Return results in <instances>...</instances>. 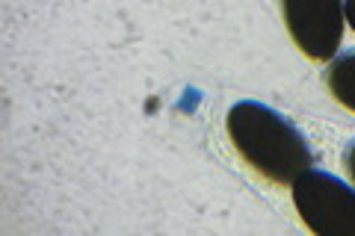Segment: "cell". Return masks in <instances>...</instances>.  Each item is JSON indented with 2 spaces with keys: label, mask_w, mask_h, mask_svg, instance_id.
Listing matches in <instances>:
<instances>
[{
  "label": "cell",
  "mask_w": 355,
  "mask_h": 236,
  "mask_svg": "<svg viewBox=\"0 0 355 236\" xmlns=\"http://www.w3.org/2000/svg\"><path fill=\"white\" fill-rule=\"evenodd\" d=\"M225 127L237 154L270 183L293 186L296 177L314 165V154L302 133L258 100H240L231 107Z\"/></svg>",
  "instance_id": "obj_1"
},
{
  "label": "cell",
  "mask_w": 355,
  "mask_h": 236,
  "mask_svg": "<svg viewBox=\"0 0 355 236\" xmlns=\"http://www.w3.org/2000/svg\"><path fill=\"white\" fill-rule=\"evenodd\" d=\"M293 204L308 230L320 236H355V189L340 177L308 168L293 183Z\"/></svg>",
  "instance_id": "obj_2"
},
{
  "label": "cell",
  "mask_w": 355,
  "mask_h": 236,
  "mask_svg": "<svg viewBox=\"0 0 355 236\" xmlns=\"http://www.w3.org/2000/svg\"><path fill=\"white\" fill-rule=\"evenodd\" d=\"M284 24L308 60L326 62L343 36V0H282Z\"/></svg>",
  "instance_id": "obj_3"
},
{
  "label": "cell",
  "mask_w": 355,
  "mask_h": 236,
  "mask_svg": "<svg viewBox=\"0 0 355 236\" xmlns=\"http://www.w3.org/2000/svg\"><path fill=\"white\" fill-rule=\"evenodd\" d=\"M326 86L347 109L355 112V51L340 53L338 60L329 62L326 69Z\"/></svg>",
  "instance_id": "obj_4"
},
{
  "label": "cell",
  "mask_w": 355,
  "mask_h": 236,
  "mask_svg": "<svg viewBox=\"0 0 355 236\" xmlns=\"http://www.w3.org/2000/svg\"><path fill=\"white\" fill-rule=\"evenodd\" d=\"M343 165H347V172L352 177V183H355V142H349L347 151H343Z\"/></svg>",
  "instance_id": "obj_5"
},
{
  "label": "cell",
  "mask_w": 355,
  "mask_h": 236,
  "mask_svg": "<svg viewBox=\"0 0 355 236\" xmlns=\"http://www.w3.org/2000/svg\"><path fill=\"white\" fill-rule=\"evenodd\" d=\"M343 15H347V24L355 30V0H343Z\"/></svg>",
  "instance_id": "obj_6"
}]
</instances>
